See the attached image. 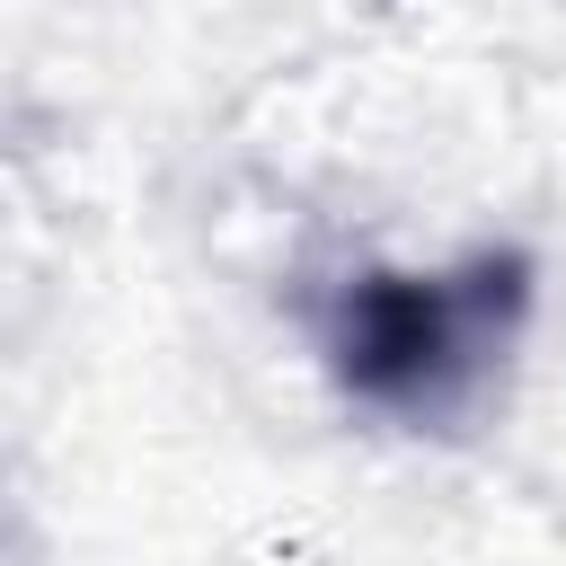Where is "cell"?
Instances as JSON below:
<instances>
[{
    "label": "cell",
    "instance_id": "obj_1",
    "mask_svg": "<svg viewBox=\"0 0 566 566\" xmlns=\"http://www.w3.org/2000/svg\"><path fill=\"white\" fill-rule=\"evenodd\" d=\"M460 345H469V301L442 283H380V292H363V310L336 336L345 371L371 398H407V407H424L469 363Z\"/></svg>",
    "mask_w": 566,
    "mask_h": 566
}]
</instances>
